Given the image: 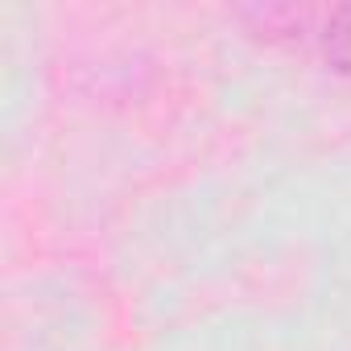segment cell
<instances>
[{
  "label": "cell",
  "instance_id": "6da1fadb",
  "mask_svg": "<svg viewBox=\"0 0 351 351\" xmlns=\"http://www.w3.org/2000/svg\"><path fill=\"white\" fill-rule=\"evenodd\" d=\"M252 34L310 50L326 71L351 75V5H265L240 13Z\"/></svg>",
  "mask_w": 351,
  "mask_h": 351
}]
</instances>
